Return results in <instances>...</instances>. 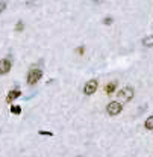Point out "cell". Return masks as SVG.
Wrapping results in <instances>:
<instances>
[{
  "label": "cell",
  "instance_id": "11",
  "mask_svg": "<svg viewBox=\"0 0 153 157\" xmlns=\"http://www.w3.org/2000/svg\"><path fill=\"white\" fill-rule=\"evenodd\" d=\"M23 29H24V23H23V21H18V23L15 24V30H17V32H21Z\"/></svg>",
  "mask_w": 153,
  "mask_h": 157
},
{
  "label": "cell",
  "instance_id": "8",
  "mask_svg": "<svg viewBox=\"0 0 153 157\" xmlns=\"http://www.w3.org/2000/svg\"><path fill=\"white\" fill-rule=\"evenodd\" d=\"M143 45H144V47H153V35L146 36V38L143 39Z\"/></svg>",
  "mask_w": 153,
  "mask_h": 157
},
{
  "label": "cell",
  "instance_id": "2",
  "mask_svg": "<svg viewBox=\"0 0 153 157\" xmlns=\"http://www.w3.org/2000/svg\"><path fill=\"white\" fill-rule=\"evenodd\" d=\"M134 95H135L134 88H132V86H124V88L120 89V92H118V100L127 103V101H131V100L134 98Z\"/></svg>",
  "mask_w": 153,
  "mask_h": 157
},
{
  "label": "cell",
  "instance_id": "1",
  "mask_svg": "<svg viewBox=\"0 0 153 157\" xmlns=\"http://www.w3.org/2000/svg\"><path fill=\"white\" fill-rule=\"evenodd\" d=\"M41 77H42V71H41L39 68H36V67L30 68L29 73H27V85H35V83H38V82L41 80Z\"/></svg>",
  "mask_w": 153,
  "mask_h": 157
},
{
  "label": "cell",
  "instance_id": "16",
  "mask_svg": "<svg viewBox=\"0 0 153 157\" xmlns=\"http://www.w3.org/2000/svg\"><path fill=\"white\" fill-rule=\"evenodd\" d=\"M79 157H82V156H79Z\"/></svg>",
  "mask_w": 153,
  "mask_h": 157
},
{
  "label": "cell",
  "instance_id": "9",
  "mask_svg": "<svg viewBox=\"0 0 153 157\" xmlns=\"http://www.w3.org/2000/svg\"><path fill=\"white\" fill-rule=\"evenodd\" d=\"M144 127H146L147 130H153V115H150V116L146 119V123H144Z\"/></svg>",
  "mask_w": 153,
  "mask_h": 157
},
{
  "label": "cell",
  "instance_id": "6",
  "mask_svg": "<svg viewBox=\"0 0 153 157\" xmlns=\"http://www.w3.org/2000/svg\"><path fill=\"white\" fill-rule=\"evenodd\" d=\"M21 95V91L20 89H11L6 95V103H12L14 100H17L18 97Z\"/></svg>",
  "mask_w": 153,
  "mask_h": 157
},
{
  "label": "cell",
  "instance_id": "15",
  "mask_svg": "<svg viewBox=\"0 0 153 157\" xmlns=\"http://www.w3.org/2000/svg\"><path fill=\"white\" fill-rule=\"evenodd\" d=\"M6 9V3L5 2H0V12H3Z\"/></svg>",
  "mask_w": 153,
  "mask_h": 157
},
{
  "label": "cell",
  "instance_id": "10",
  "mask_svg": "<svg viewBox=\"0 0 153 157\" xmlns=\"http://www.w3.org/2000/svg\"><path fill=\"white\" fill-rule=\"evenodd\" d=\"M11 113H14V115H20V113H21V107L12 104V106H11Z\"/></svg>",
  "mask_w": 153,
  "mask_h": 157
},
{
  "label": "cell",
  "instance_id": "4",
  "mask_svg": "<svg viewBox=\"0 0 153 157\" xmlns=\"http://www.w3.org/2000/svg\"><path fill=\"white\" fill-rule=\"evenodd\" d=\"M97 86H99V83H97L96 79L88 80V82L85 83V86H83V94H85V95H93V94L97 91Z\"/></svg>",
  "mask_w": 153,
  "mask_h": 157
},
{
  "label": "cell",
  "instance_id": "7",
  "mask_svg": "<svg viewBox=\"0 0 153 157\" xmlns=\"http://www.w3.org/2000/svg\"><path fill=\"white\" fill-rule=\"evenodd\" d=\"M117 86H118V82L117 80H111L106 86H105V91H106V94L108 95H111V94H114V91L117 89Z\"/></svg>",
  "mask_w": 153,
  "mask_h": 157
},
{
  "label": "cell",
  "instance_id": "12",
  "mask_svg": "<svg viewBox=\"0 0 153 157\" xmlns=\"http://www.w3.org/2000/svg\"><path fill=\"white\" fill-rule=\"evenodd\" d=\"M114 23V18L112 17H106L105 20H103V24H106V26H109V24H112Z\"/></svg>",
  "mask_w": 153,
  "mask_h": 157
},
{
  "label": "cell",
  "instance_id": "13",
  "mask_svg": "<svg viewBox=\"0 0 153 157\" xmlns=\"http://www.w3.org/2000/svg\"><path fill=\"white\" fill-rule=\"evenodd\" d=\"M38 135H41V136H53V133L52 132H47V130H39Z\"/></svg>",
  "mask_w": 153,
  "mask_h": 157
},
{
  "label": "cell",
  "instance_id": "3",
  "mask_svg": "<svg viewBox=\"0 0 153 157\" xmlns=\"http://www.w3.org/2000/svg\"><path fill=\"white\" fill-rule=\"evenodd\" d=\"M121 109H123V106H121V103H118V101H111V103L106 106V112H108L111 116H115V115L121 113Z\"/></svg>",
  "mask_w": 153,
  "mask_h": 157
},
{
  "label": "cell",
  "instance_id": "5",
  "mask_svg": "<svg viewBox=\"0 0 153 157\" xmlns=\"http://www.w3.org/2000/svg\"><path fill=\"white\" fill-rule=\"evenodd\" d=\"M9 71H11V61L0 59V74H8Z\"/></svg>",
  "mask_w": 153,
  "mask_h": 157
},
{
  "label": "cell",
  "instance_id": "14",
  "mask_svg": "<svg viewBox=\"0 0 153 157\" xmlns=\"http://www.w3.org/2000/svg\"><path fill=\"white\" fill-rule=\"evenodd\" d=\"M83 51H85V47H77L76 48V53L77 54H83Z\"/></svg>",
  "mask_w": 153,
  "mask_h": 157
}]
</instances>
